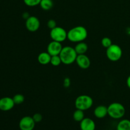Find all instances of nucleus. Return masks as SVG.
Segmentation results:
<instances>
[{
  "instance_id": "15",
  "label": "nucleus",
  "mask_w": 130,
  "mask_h": 130,
  "mask_svg": "<svg viewBox=\"0 0 130 130\" xmlns=\"http://www.w3.org/2000/svg\"><path fill=\"white\" fill-rule=\"evenodd\" d=\"M74 50L77 55L85 54L88 50V46L85 42H79L76 44Z\"/></svg>"
},
{
  "instance_id": "2",
  "label": "nucleus",
  "mask_w": 130,
  "mask_h": 130,
  "mask_svg": "<svg viewBox=\"0 0 130 130\" xmlns=\"http://www.w3.org/2000/svg\"><path fill=\"white\" fill-rule=\"evenodd\" d=\"M59 55L62 63L65 65H71L73 63L76 62L77 57V54L75 51L74 48L69 46L63 47Z\"/></svg>"
},
{
  "instance_id": "22",
  "label": "nucleus",
  "mask_w": 130,
  "mask_h": 130,
  "mask_svg": "<svg viewBox=\"0 0 130 130\" xmlns=\"http://www.w3.org/2000/svg\"><path fill=\"white\" fill-rule=\"evenodd\" d=\"M101 43L102 45L105 48H108L112 44V40L110 39V38H108V37H105L103 38L101 41Z\"/></svg>"
},
{
  "instance_id": "10",
  "label": "nucleus",
  "mask_w": 130,
  "mask_h": 130,
  "mask_svg": "<svg viewBox=\"0 0 130 130\" xmlns=\"http://www.w3.org/2000/svg\"><path fill=\"white\" fill-rule=\"evenodd\" d=\"M15 105L13 98L5 96L0 99V110L2 111H9L14 107Z\"/></svg>"
},
{
  "instance_id": "13",
  "label": "nucleus",
  "mask_w": 130,
  "mask_h": 130,
  "mask_svg": "<svg viewBox=\"0 0 130 130\" xmlns=\"http://www.w3.org/2000/svg\"><path fill=\"white\" fill-rule=\"evenodd\" d=\"M94 116L98 119H102L108 115L107 107L100 105L96 107L93 112Z\"/></svg>"
},
{
  "instance_id": "18",
  "label": "nucleus",
  "mask_w": 130,
  "mask_h": 130,
  "mask_svg": "<svg viewBox=\"0 0 130 130\" xmlns=\"http://www.w3.org/2000/svg\"><path fill=\"white\" fill-rule=\"evenodd\" d=\"M85 118L84 111L80 109H77L73 113V119L76 122H81Z\"/></svg>"
},
{
  "instance_id": "16",
  "label": "nucleus",
  "mask_w": 130,
  "mask_h": 130,
  "mask_svg": "<svg viewBox=\"0 0 130 130\" xmlns=\"http://www.w3.org/2000/svg\"><path fill=\"white\" fill-rule=\"evenodd\" d=\"M117 130H130V120L122 119L117 125Z\"/></svg>"
},
{
  "instance_id": "24",
  "label": "nucleus",
  "mask_w": 130,
  "mask_h": 130,
  "mask_svg": "<svg viewBox=\"0 0 130 130\" xmlns=\"http://www.w3.org/2000/svg\"><path fill=\"white\" fill-rule=\"evenodd\" d=\"M47 26H48V27L49 28V29H53V28L57 27V22H56L55 20H53V19H50V20H48V22H47Z\"/></svg>"
},
{
  "instance_id": "23",
  "label": "nucleus",
  "mask_w": 130,
  "mask_h": 130,
  "mask_svg": "<svg viewBox=\"0 0 130 130\" xmlns=\"http://www.w3.org/2000/svg\"><path fill=\"white\" fill-rule=\"evenodd\" d=\"M32 119L36 123H40L43 120V116L40 113H36L32 116Z\"/></svg>"
},
{
  "instance_id": "17",
  "label": "nucleus",
  "mask_w": 130,
  "mask_h": 130,
  "mask_svg": "<svg viewBox=\"0 0 130 130\" xmlns=\"http://www.w3.org/2000/svg\"><path fill=\"white\" fill-rule=\"evenodd\" d=\"M39 5L43 10L48 11L53 8V2L52 0H41Z\"/></svg>"
},
{
  "instance_id": "14",
  "label": "nucleus",
  "mask_w": 130,
  "mask_h": 130,
  "mask_svg": "<svg viewBox=\"0 0 130 130\" xmlns=\"http://www.w3.org/2000/svg\"><path fill=\"white\" fill-rule=\"evenodd\" d=\"M52 56L48 52H41L38 56V61L40 64L47 65L50 63Z\"/></svg>"
},
{
  "instance_id": "11",
  "label": "nucleus",
  "mask_w": 130,
  "mask_h": 130,
  "mask_svg": "<svg viewBox=\"0 0 130 130\" xmlns=\"http://www.w3.org/2000/svg\"><path fill=\"white\" fill-rule=\"evenodd\" d=\"M76 62L77 66L83 69H86L89 68L91 65V61L89 57L85 54L77 55Z\"/></svg>"
},
{
  "instance_id": "4",
  "label": "nucleus",
  "mask_w": 130,
  "mask_h": 130,
  "mask_svg": "<svg viewBox=\"0 0 130 130\" xmlns=\"http://www.w3.org/2000/svg\"><path fill=\"white\" fill-rule=\"evenodd\" d=\"M93 104L92 98L89 95H82L77 96L75 100V107L77 109L83 111L90 109Z\"/></svg>"
},
{
  "instance_id": "27",
  "label": "nucleus",
  "mask_w": 130,
  "mask_h": 130,
  "mask_svg": "<svg viewBox=\"0 0 130 130\" xmlns=\"http://www.w3.org/2000/svg\"><path fill=\"white\" fill-rule=\"evenodd\" d=\"M126 85L128 86V87L130 89V75L126 79Z\"/></svg>"
},
{
  "instance_id": "20",
  "label": "nucleus",
  "mask_w": 130,
  "mask_h": 130,
  "mask_svg": "<svg viewBox=\"0 0 130 130\" xmlns=\"http://www.w3.org/2000/svg\"><path fill=\"white\" fill-rule=\"evenodd\" d=\"M13 100L15 104L19 105V104H21L24 102V100H25V97L22 94H16L13 97Z\"/></svg>"
},
{
  "instance_id": "12",
  "label": "nucleus",
  "mask_w": 130,
  "mask_h": 130,
  "mask_svg": "<svg viewBox=\"0 0 130 130\" xmlns=\"http://www.w3.org/2000/svg\"><path fill=\"white\" fill-rule=\"evenodd\" d=\"M95 123L91 118H84L80 122V128L81 130H95Z\"/></svg>"
},
{
  "instance_id": "6",
  "label": "nucleus",
  "mask_w": 130,
  "mask_h": 130,
  "mask_svg": "<svg viewBox=\"0 0 130 130\" xmlns=\"http://www.w3.org/2000/svg\"><path fill=\"white\" fill-rule=\"evenodd\" d=\"M50 38L52 41L62 43L67 39V32L61 27H56L53 29H51Z\"/></svg>"
},
{
  "instance_id": "3",
  "label": "nucleus",
  "mask_w": 130,
  "mask_h": 130,
  "mask_svg": "<svg viewBox=\"0 0 130 130\" xmlns=\"http://www.w3.org/2000/svg\"><path fill=\"white\" fill-rule=\"evenodd\" d=\"M108 115L114 119H121L126 113L125 107L123 104L119 102H114L107 107Z\"/></svg>"
},
{
  "instance_id": "7",
  "label": "nucleus",
  "mask_w": 130,
  "mask_h": 130,
  "mask_svg": "<svg viewBox=\"0 0 130 130\" xmlns=\"http://www.w3.org/2000/svg\"><path fill=\"white\" fill-rule=\"evenodd\" d=\"M36 123L32 117L24 116L19 121V128L20 130H33L35 128Z\"/></svg>"
},
{
  "instance_id": "8",
  "label": "nucleus",
  "mask_w": 130,
  "mask_h": 130,
  "mask_svg": "<svg viewBox=\"0 0 130 130\" xmlns=\"http://www.w3.org/2000/svg\"><path fill=\"white\" fill-rule=\"evenodd\" d=\"M25 27L29 31L34 32L40 27V21L35 16H30L25 20Z\"/></svg>"
},
{
  "instance_id": "1",
  "label": "nucleus",
  "mask_w": 130,
  "mask_h": 130,
  "mask_svg": "<svg viewBox=\"0 0 130 130\" xmlns=\"http://www.w3.org/2000/svg\"><path fill=\"white\" fill-rule=\"evenodd\" d=\"M87 37V29L81 25L74 27L67 32V39L72 43H77L84 41Z\"/></svg>"
},
{
  "instance_id": "26",
  "label": "nucleus",
  "mask_w": 130,
  "mask_h": 130,
  "mask_svg": "<svg viewBox=\"0 0 130 130\" xmlns=\"http://www.w3.org/2000/svg\"><path fill=\"white\" fill-rule=\"evenodd\" d=\"M29 17H30V15H29V13L28 12H24V13L22 14V18L24 19H25V20H26Z\"/></svg>"
},
{
  "instance_id": "5",
  "label": "nucleus",
  "mask_w": 130,
  "mask_h": 130,
  "mask_svg": "<svg viewBox=\"0 0 130 130\" xmlns=\"http://www.w3.org/2000/svg\"><path fill=\"white\" fill-rule=\"evenodd\" d=\"M106 55L109 60L112 62H117L122 57L123 51L119 45L112 44L110 47L107 48Z\"/></svg>"
},
{
  "instance_id": "25",
  "label": "nucleus",
  "mask_w": 130,
  "mask_h": 130,
  "mask_svg": "<svg viewBox=\"0 0 130 130\" xmlns=\"http://www.w3.org/2000/svg\"><path fill=\"white\" fill-rule=\"evenodd\" d=\"M63 86L65 88H69L71 85V80L69 77H66L63 80Z\"/></svg>"
},
{
  "instance_id": "19",
  "label": "nucleus",
  "mask_w": 130,
  "mask_h": 130,
  "mask_svg": "<svg viewBox=\"0 0 130 130\" xmlns=\"http://www.w3.org/2000/svg\"><path fill=\"white\" fill-rule=\"evenodd\" d=\"M62 63V60H61L60 55L52 56V57H51L50 63L52 66H55V67H58V66H59Z\"/></svg>"
},
{
  "instance_id": "21",
  "label": "nucleus",
  "mask_w": 130,
  "mask_h": 130,
  "mask_svg": "<svg viewBox=\"0 0 130 130\" xmlns=\"http://www.w3.org/2000/svg\"><path fill=\"white\" fill-rule=\"evenodd\" d=\"M41 0H24V2L25 5L30 7L36 6L40 4Z\"/></svg>"
},
{
  "instance_id": "9",
  "label": "nucleus",
  "mask_w": 130,
  "mask_h": 130,
  "mask_svg": "<svg viewBox=\"0 0 130 130\" xmlns=\"http://www.w3.org/2000/svg\"><path fill=\"white\" fill-rule=\"evenodd\" d=\"M63 46L60 42L52 41L48 44L47 46V52L51 56L59 55L62 51Z\"/></svg>"
}]
</instances>
